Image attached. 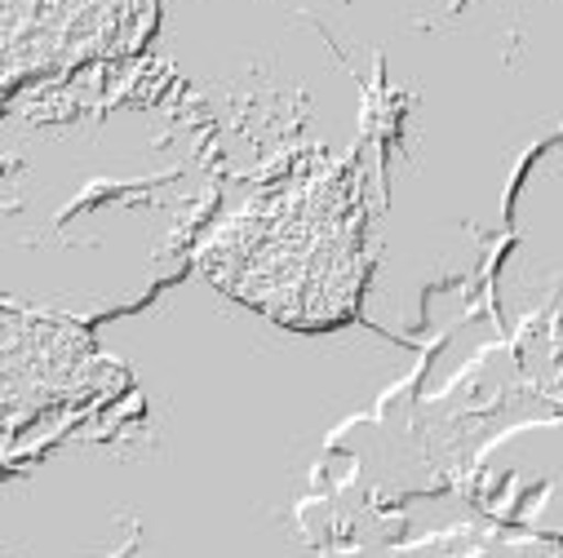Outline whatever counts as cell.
I'll return each instance as SVG.
<instances>
[{"label":"cell","mask_w":563,"mask_h":558,"mask_svg":"<svg viewBox=\"0 0 563 558\" xmlns=\"http://www.w3.org/2000/svg\"><path fill=\"white\" fill-rule=\"evenodd\" d=\"M161 0H5L10 89L98 63H124L147 45Z\"/></svg>","instance_id":"cell-3"},{"label":"cell","mask_w":563,"mask_h":558,"mask_svg":"<svg viewBox=\"0 0 563 558\" xmlns=\"http://www.w3.org/2000/svg\"><path fill=\"white\" fill-rule=\"evenodd\" d=\"M218 200L213 124L191 89L147 63H98L32 80L10 102L5 137V217L10 261L45 253L76 261L80 248L129 244L147 289L178 275L196 248L200 222Z\"/></svg>","instance_id":"cell-1"},{"label":"cell","mask_w":563,"mask_h":558,"mask_svg":"<svg viewBox=\"0 0 563 558\" xmlns=\"http://www.w3.org/2000/svg\"><path fill=\"white\" fill-rule=\"evenodd\" d=\"M213 284L289 328H333L364 289L360 178L324 152L279 165L200 244Z\"/></svg>","instance_id":"cell-2"}]
</instances>
